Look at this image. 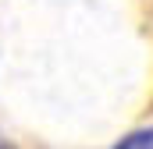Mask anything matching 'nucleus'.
Listing matches in <instances>:
<instances>
[{
    "instance_id": "nucleus-1",
    "label": "nucleus",
    "mask_w": 153,
    "mask_h": 149,
    "mask_svg": "<svg viewBox=\"0 0 153 149\" xmlns=\"http://www.w3.org/2000/svg\"><path fill=\"white\" fill-rule=\"evenodd\" d=\"M114 149H153V124L128 131L125 139H117V142H114Z\"/></svg>"
}]
</instances>
